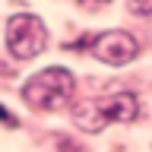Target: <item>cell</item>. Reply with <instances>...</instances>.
I'll use <instances>...</instances> for the list:
<instances>
[{
  "instance_id": "obj_4",
  "label": "cell",
  "mask_w": 152,
  "mask_h": 152,
  "mask_svg": "<svg viewBox=\"0 0 152 152\" xmlns=\"http://www.w3.org/2000/svg\"><path fill=\"white\" fill-rule=\"evenodd\" d=\"M95 48V54L102 57L104 64H114V66H121L127 64V60H133L136 57V38L127 35V32H121V28H114V32H104V35H98L92 41Z\"/></svg>"
},
{
  "instance_id": "obj_2",
  "label": "cell",
  "mask_w": 152,
  "mask_h": 152,
  "mask_svg": "<svg viewBox=\"0 0 152 152\" xmlns=\"http://www.w3.org/2000/svg\"><path fill=\"white\" fill-rule=\"evenodd\" d=\"M140 117V102L136 95L130 92H117V95H104V98H95V102H86L76 108V124L83 130L95 133L102 130L104 124H130Z\"/></svg>"
},
{
  "instance_id": "obj_7",
  "label": "cell",
  "mask_w": 152,
  "mask_h": 152,
  "mask_svg": "<svg viewBox=\"0 0 152 152\" xmlns=\"http://www.w3.org/2000/svg\"><path fill=\"white\" fill-rule=\"evenodd\" d=\"M83 3H98V0H83ZM102 3H104V0H102Z\"/></svg>"
},
{
  "instance_id": "obj_5",
  "label": "cell",
  "mask_w": 152,
  "mask_h": 152,
  "mask_svg": "<svg viewBox=\"0 0 152 152\" xmlns=\"http://www.w3.org/2000/svg\"><path fill=\"white\" fill-rule=\"evenodd\" d=\"M130 10L140 13V16H149L152 13V0H130Z\"/></svg>"
},
{
  "instance_id": "obj_6",
  "label": "cell",
  "mask_w": 152,
  "mask_h": 152,
  "mask_svg": "<svg viewBox=\"0 0 152 152\" xmlns=\"http://www.w3.org/2000/svg\"><path fill=\"white\" fill-rule=\"evenodd\" d=\"M0 121H3V124H10V127H16V117H13V114H10L3 104H0Z\"/></svg>"
},
{
  "instance_id": "obj_3",
  "label": "cell",
  "mask_w": 152,
  "mask_h": 152,
  "mask_svg": "<svg viewBox=\"0 0 152 152\" xmlns=\"http://www.w3.org/2000/svg\"><path fill=\"white\" fill-rule=\"evenodd\" d=\"M7 48L10 54L19 57V60H32L48 48V28L38 16H28V13H19V16L10 19L7 26Z\"/></svg>"
},
{
  "instance_id": "obj_1",
  "label": "cell",
  "mask_w": 152,
  "mask_h": 152,
  "mask_svg": "<svg viewBox=\"0 0 152 152\" xmlns=\"http://www.w3.org/2000/svg\"><path fill=\"white\" fill-rule=\"evenodd\" d=\"M76 92V79L70 70L64 66H48L41 73H35L32 79L26 83L22 89V98H26L32 108L38 111H57V108H64Z\"/></svg>"
}]
</instances>
